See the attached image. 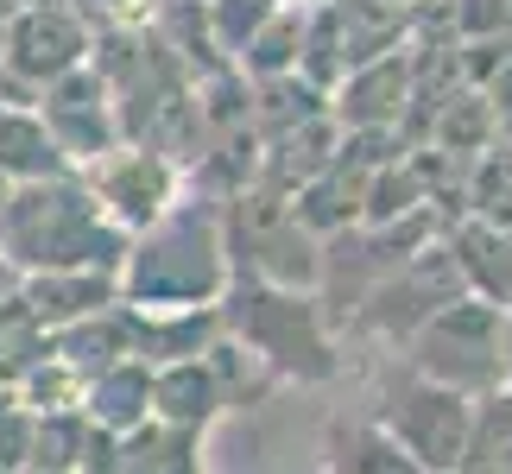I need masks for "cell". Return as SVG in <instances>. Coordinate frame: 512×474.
Instances as JSON below:
<instances>
[{"label":"cell","instance_id":"obj_8","mask_svg":"<svg viewBox=\"0 0 512 474\" xmlns=\"http://www.w3.org/2000/svg\"><path fill=\"white\" fill-rule=\"evenodd\" d=\"M32 108H38V121L51 127L57 152L70 158V171L95 165L102 152H114V146L127 140V133H121V108H114V95H108V83H102V70H95V64L57 76L51 89H38Z\"/></svg>","mask_w":512,"mask_h":474},{"label":"cell","instance_id":"obj_17","mask_svg":"<svg viewBox=\"0 0 512 474\" xmlns=\"http://www.w3.org/2000/svg\"><path fill=\"white\" fill-rule=\"evenodd\" d=\"M196 449H203L196 430L146 418L140 430L121 437V462H114V474H203V456H196Z\"/></svg>","mask_w":512,"mask_h":474},{"label":"cell","instance_id":"obj_3","mask_svg":"<svg viewBox=\"0 0 512 474\" xmlns=\"http://www.w3.org/2000/svg\"><path fill=\"white\" fill-rule=\"evenodd\" d=\"M222 329L234 342H247L260 361L279 373V380H329L336 361V342H329V323L310 291L291 285H266V279H234L222 291Z\"/></svg>","mask_w":512,"mask_h":474},{"label":"cell","instance_id":"obj_14","mask_svg":"<svg viewBox=\"0 0 512 474\" xmlns=\"http://www.w3.org/2000/svg\"><path fill=\"white\" fill-rule=\"evenodd\" d=\"M70 158L57 152L51 127L38 121L32 102H0V177L19 184H45V177H64Z\"/></svg>","mask_w":512,"mask_h":474},{"label":"cell","instance_id":"obj_15","mask_svg":"<svg viewBox=\"0 0 512 474\" xmlns=\"http://www.w3.org/2000/svg\"><path fill=\"white\" fill-rule=\"evenodd\" d=\"M51 354L64 367H76L83 380L114 367V361H127L133 354V310L114 304V310H95V316H83V323H70V329H51Z\"/></svg>","mask_w":512,"mask_h":474},{"label":"cell","instance_id":"obj_21","mask_svg":"<svg viewBox=\"0 0 512 474\" xmlns=\"http://www.w3.org/2000/svg\"><path fill=\"white\" fill-rule=\"evenodd\" d=\"M487 165L500 171V184H494V177H475V215H481V222H494V228H506V234H512V152L487 158Z\"/></svg>","mask_w":512,"mask_h":474},{"label":"cell","instance_id":"obj_9","mask_svg":"<svg viewBox=\"0 0 512 474\" xmlns=\"http://www.w3.org/2000/svg\"><path fill=\"white\" fill-rule=\"evenodd\" d=\"M405 102H411V64L399 51H386V57H367V64H354L342 76L329 114H336L348 133H392Z\"/></svg>","mask_w":512,"mask_h":474},{"label":"cell","instance_id":"obj_23","mask_svg":"<svg viewBox=\"0 0 512 474\" xmlns=\"http://www.w3.org/2000/svg\"><path fill=\"white\" fill-rule=\"evenodd\" d=\"M13 285H19V272H13L7 260H0V298H7V291H13Z\"/></svg>","mask_w":512,"mask_h":474},{"label":"cell","instance_id":"obj_18","mask_svg":"<svg viewBox=\"0 0 512 474\" xmlns=\"http://www.w3.org/2000/svg\"><path fill=\"white\" fill-rule=\"evenodd\" d=\"M51 354V329L32 316V304L19 298V285L0 298V386H19L26 373Z\"/></svg>","mask_w":512,"mask_h":474},{"label":"cell","instance_id":"obj_13","mask_svg":"<svg viewBox=\"0 0 512 474\" xmlns=\"http://www.w3.org/2000/svg\"><path fill=\"white\" fill-rule=\"evenodd\" d=\"M83 418L102 424V430H114V437L140 430L152 418V361L127 354V361L89 373V380H83Z\"/></svg>","mask_w":512,"mask_h":474},{"label":"cell","instance_id":"obj_2","mask_svg":"<svg viewBox=\"0 0 512 474\" xmlns=\"http://www.w3.org/2000/svg\"><path fill=\"white\" fill-rule=\"evenodd\" d=\"M0 260L13 272H64V266H102L121 272L127 234L102 215L83 171L45 177V184H19L0 215Z\"/></svg>","mask_w":512,"mask_h":474},{"label":"cell","instance_id":"obj_11","mask_svg":"<svg viewBox=\"0 0 512 474\" xmlns=\"http://www.w3.org/2000/svg\"><path fill=\"white\" fill-rule=\"evenodd\" d=\"M222 386H215V373L203 354H184V361H159L152 367V418L159 424H177V430H203L222 418Z\"/></svg>","mask_w":512,"mask_h":474},{"label":"cell","instance_id":"obj_5","mask_svg":"<svg viewBox=\"0 0 512 474\" xmlns=\"http://www.w3.org/2000/svg\"><path fill=\"white\" fill-rule=\"evenodd\" d=\"M95 51V26L76 7H19L0 38V89L13 102H38L57 76L83 70Z\"/></svg>","mask_w":512,"mask_h":474},{"label":"cell","instance_id":"obj_12","mask_svg":"<svg viewBox=\"0 0 512 474\" xmlns=\"http://www.w3.org/2000/svg\"><path fill=\"white\" fill-rule=\"evenodd\" d=\"M449 266H456V285L468 298H487V304H512V234L494 222H462L449 234Z\"/></svg>","mask_w":512,"mask_h":474},{"label":"cell","instance_id":"obj_10","mask_svg":"<svg viewBox=\"0 0 512 474\" xmlns=\"http://www.w3.org/2000/svg\"><path fill=\"white\" fill-rule=\"evenodd\" d=\"M19 298L32 304V316L45 329H70L95 310L121 304V272L102 266H64V272H19Z\"/></svg>","mask_w":512,"mask_h":474},{"label":"cell","instance_id":"obj_20","mask_svg":"<svg viewBox=\"0 0 512 474\" xmlns=\"http://www.w3.org/2000/svg\"><path fill=\"white\" fill-rule=\"evenodd\" d=\"M279 7H291V0H203L209 45L222 51V57H241V45H247V38L260 32Z\"/></svg>","mask_w":512,"mask_h":474},{"label":"cell","instance_id":"obj_22","mask_svg":"<svg viewBox=\"0 0 512 474\" xmlns=\"http://www.w3.org/2000/svg\"><path fill=\"white\" fill-rule=\"evenodd\" d=\"M500 361H506V380H512V304H500Z\"/></svg>","mask_w":512,"mask_h":474},{"label":"cell","instance_id":"obj_24","mask_svg":"<svg viewBox=\"0 0 512 474\" xmlns=\"http://www.w3.org/2000/svg\"><path fill=\"white\" fill-rule=\"evenodd\" d=\"M13 405H19V392H13V386H0V418H7Z\"/></svg>","mask_w":512,"mask_h":474},{"label":"cell","instance_id":"obj_4","mask_svg":"<svg viewBox=\"0 0 512 474\" xmlns=\"http://www.w3.org/2000/svg\"><path fill=\"white\" fill-rule=\"evenodd\" d=\"M405 361H411V373H424V380L462 392V399L500 392V386H506V361H500V304L456 291V298L437 304L418 329L405 335Z\"/></svg>","mask_w":512,"mask_h":474},{"label":"cell","instance_id":"obj_16","mask_svg":"<svg viewBox=\"0 0 512 474\" xmlns=\"http://www.w3.org/2000/svg\"><path fill=\"white\" fill-rule=\"evenodd\" d=\"M449 474H512V399L500 392H481L468 405V430H462V456Z\"/></svg>","mask_w":512,"mask_h":474},{"label":"cell","instance_id":"obj_26","mask_svg":"<svg viewBox=\"0 0 512 474\" xmlns=\"http://www.w3.org/2000/svg\"><path fill=\"white\" fill-rule=\"evenodd\" d=\"M7 196H13V184H7V177H0V215H7Z\"/></svg>","mask_w":512,"mask_h":474},{"label":"cell","instance_id":"obj_19","mask_svg":"<svg viewBox=\"0 0 512 474\" xmlns=\"http://www.w3.org/2000/svg\"><path fill=\"white\" fill-rule=\"evenodd\" d=\"M329 449H336V474H424V468L411 462L399 443L386 437L380 424H361V430H329Z\"/></svg>","mask_w":512,"mask_h":474},{"label":"cell","instance_id":"obj_7","mask_svg":"<svg viewBox=\"0 0 512 474\" xmlns=\"http://www.w3.org/2000/svg\"><path fill=\"white\" fill-rule=\"evenodd\" d=\"M83 184L95 190V203L102 215L121 234H140L152 228L159 215L177 203V165L165 152H152L140 140H121L114 152H102L95 165H83Z\"/></svg>","mask_w":512,"mask_h":474},{"label":"cell","instance_id":"obj_27","mask_svg":"<svg viewBox=\"0 0 512 474\" xmlns=\"http://www.w3.org/2000/svg\"><path fill=\"white\" fill-rule=\"evenodd\" d=\"M19 13V0H0V19H13Z\"/></svg>","mask_w":512,"mask_h":474},{"label":"cell","instance_id":"obj_6","mask_svg":"<svg viewBox=\"0 0 512 474\" xmlns=\"http://www.w3.org/2000/svg\"><path fill=\"white\" fill-rule=\"evenodd\" d=\"M468 405L462 392H449L424 373H405V380L386 386V405H380V430L405 449L424 474H449L462 456V430H468Z\"/></svg>","mask_w":512,"mask_h":474},{"label":"cell","instance_id":"obj_1","mask_svg":"<svg viewBox=\"0 0 512 474\" xmlns=\"http://www.w3.org/2000/svg\"><path fill=\"white\" fill-rule=\"evenodd\" d=\"M234 285L228 228L215 209L171 203L152 228L127 234L121 304L133 310H215Z\"/></svg>","mask_w":512,"mask_h":474},{"label":"cell","instance_id":"obj_28","mask_svg":"<svg viewBox=\"0 0 512 474\" xmlns=\"http://www.w3.org/2000/svg\"><path fill=\"white\" fill-rule=\"evenodd\" d=\"M506 399H512V380H506Z\"/></svg>","mask_w":512,"mask_h":474},{"label":"cell","instance_id":"obj_25","mask_svg":"<svg viewBox=\"0 0 512 474\" xmlns=\"http://www.w3.org/2000/svg\"><path fill=\"white\" fill-rule=\"evenodd\" d=\"M19 7H70V0H19Z\"/></svg>","mask_w":512,"mask_h":474}]
</instances>
